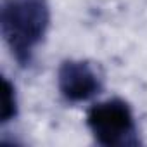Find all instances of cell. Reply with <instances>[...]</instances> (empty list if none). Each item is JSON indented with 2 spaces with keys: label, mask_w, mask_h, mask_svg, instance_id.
Returning a JSON list of instances; mask_svg holds the SVG:
<instances>
[{
  "label": "cell",
  "mask_w": 147,
  "mask_h": 147,
  "mask_svg": "<svg viewBox=\"0 0 147 147\" xmlns=\"http://www.w3.org/2000/svg\"><path fill=\"white\" fill-rule=\"evenodd\" d=\"M50 24L47 0H4L0 9V31L12 57L26 66L43 40Z\"/></svg>",
  "instance_id": "obj_1"
},
{
  "label": "cell",
  "mask_w": 147,
  "mask_h": 147,
  "mask_svg": "<svg viewBox=\"0 0 147 147\" xmlns=\"http://www.w3.org/2000/svg\"><path fill=\"white\" fill-rule=\"evenodd\" d=\"M87 126L95 140L106 147L137 144V126L130 106L121 99L97 102L87 113Z\"/></svg>",
  "instance_id": "obj_2"
},
{
  "label": "cell",
  "mask_w": 147,
  "mask_h": 147,
  "mask_svg": "<svg viewBox=\"0 0 147 147\" xmlns=\"http://www.w3.org/2000/svg\"><path fill=\"white\" fill-rule=\"evenodd\" d=\"M57 87L69 102H85L100 90V78L87 61L69 59L57 69Z\"/></svg>",
  "instance_id": "obj_3"
},
{
  "label": "cell",
  "mask_w": 147,
  "mask_h": 147,
  "mask_svg": "<svg viewBox=\"0 0 147 147\" xmlns=\"http://www.w3.org/2000/svg\"><path fill=\"white\" fill-rule=\"evenodd\" d=\"M18 116V95L14 85L2 78V113H0V121L7 123Z\"/></svg>",
  "instance_id": "obj_4"
}]
</instances>
